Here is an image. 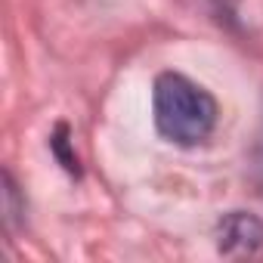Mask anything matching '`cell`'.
<instances>
[{
  "label": "cell",
  "mask_w": 263,
  "mask_h": 263,
  "mask_svg": "<svg viewBox=\"0 0 263 263\" xmlns=\"http://www.w3.org/2000/svg\"><path fill=\"white\" fill-rule=\"evenodd\" d=\"M254 180H257V189L263 195V124H260V134L254 143Z\"/></svg>",
  "instance_id": "cell-3"
},
{
  "label": "cell",
  "mask_w": 263,
  "mask_h": 263,
  "mask_svg": "<svg viewBox=\"0 0 263 263\" xmlns=\"http://www.w3.org/2000/svg\"><path fill=\"white\" fill-rule=\"evenodd\" d=\"M217 248L226 257H263V220L232 211L217 226Z\"/></svg>",
  "instance_id": "cell-2"
},
{
  "label": "cell",
  "mask_w": 263,
  "mask_h": 263,
  "mask_svg": "<svg viewBox=\"0 0 263 263\" xmlns=\"http://www.w3.org/2000/svg\"><path fill=\"white\" fill-rule=\"evenodd\" d=\"M152 111L158 134L177 146H198L211 137L217 124V102L214 96L189 81L186 74L164 71L155 78L152 87Z\"/></svg>",
  "instance_id": "cell-1"
}]
</instances>
